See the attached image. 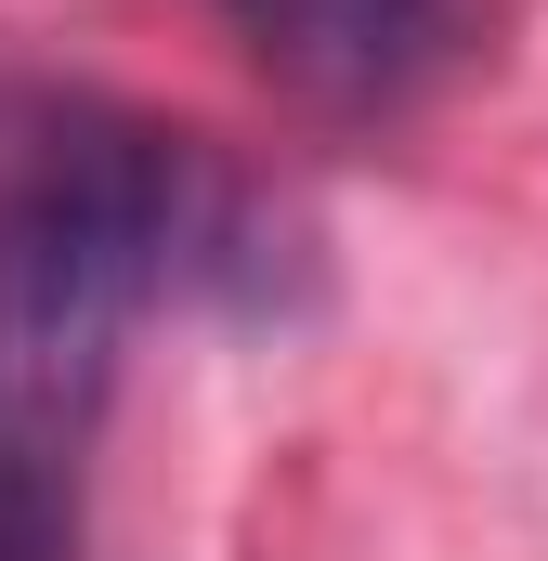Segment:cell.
I'll use <instances>...</instances> for the list:
<instances>
[{
  "mask_svg": "<svg viewBox=\"0 0 548 561\" xmlns=\"http://www.w3.org/2000/svg\"><path fill=\"white\" fill-rule=\"evenodd\" d=\"M183 262V144L53 118L0 170V561L92 549V457L118 419L132 313Z\"/></svg>",
  "mask_w": 548,
  "mask_h": 561,
  "instance_id": "obj_1",
  "label": "cell"
},
{
  "mask_svg": "<svg viewBox=\"0 0 548 561\" xmlns=\"http://www.w3.org/2000/svg\"><path fill=\"white\" fill-rule=\"evenodd\" d=\"M222 26L313 105H379L444 53L457 0H222Z\"/></svg>",
  "mask_w": 548,
  "mask_h": 561,
  "instance_id": "obj_2",
  "label": "cell"
}]
</instances>
